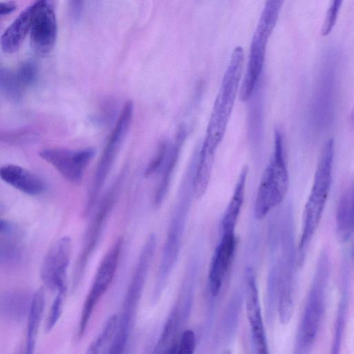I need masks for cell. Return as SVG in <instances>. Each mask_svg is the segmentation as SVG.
<instances>
[{
    "mask_svg": "<svg viewBox=\"0 0 354 354\" xmlns=\"http://www.w3.org/2000/svg\"><path fill=\"white\" fill-rule=\"evenodd\" d=\"M215 150L202 145L198 162L192 183L194 196L199 199L205 194L207 189L215 159Z\"/></svg>",
    "mask_w": 354,
    "mask_h": 354,
    "instance_id": "27",
    "label": "cell"
},
{
    "mask_svg": "<svg viewBox=\"0 0 354 354\" xmlns=\"http://www.w3.org/2000/svg\"><path fill=\"white\" fill-rule=\"evenodd\" d=\"M57 35V19L51 0H43L30 32L32 49L39 55L48 54L55 46Z\"/></svg>",
    "mask_w": 354,
    "mask_h": 354,
    "instance_id": "14",
    "label": "cell"
},
{
    "mask_svg": "<svg viewBox=\"0 0 354 354\" xmlns=\"http://www.w3.org/2000/svg\"><path fill=\"white\" fill-rule=\"evenodd\" d=\"M17 77L24 88L34 84L38 75L37 66L32 60H26L20 64L17 71Z\"/></svg>",
    "mask_w": 354,
    "mask_h": 354,
    "instance_id": "35",
    "label": "cell"
},
{
    "mask_svg": "<svg viewBox=\"0 0 354 354\" xmlns=\"http://www.w3.org/2000/svg\"><path fill=\"white\" fill-rule=\"evenodd\" d=\"M336 236L341 243L346 242L354 229L353 218V193L344 192L340 197L336 211Z\"/></svg>",
    "mask_w": 354,
    "mask_h": 354,
    "instance_id": "28",
    "label": "cell"
},
{
    "mask_svg": "<svg viewBox=\"0 0 354 354\" xmlns=\"http://www.w3.org/2000/svg\"><path fill=\"white\" fill-rule=\"evenodd\" d=\"M234 232H223L220 243L213 254L209 270V288L212 296H217L232 262L235 249Z\"/></svg>",
    "mask_w": 354,
    "mask_h": 354,
    "instance_id": "16",
    "label": "cell"
},
{
    "mask_svg": "<svg viewBox=\"0 0 354 354\" xmlns=\"http://www.w3.org/2000/svg\"><path fill=\"white\" fill-rule=\"evenodd\" d=\"M24 88L16 73L8 68H1L0 89L7 99L18 102L22 97Z\"/></svg>",
    "mask_w": 354,
    "mask_h": 354,
    "instance_id": "30",
    "label": "cell"
},
{
    "mask_svg": "<svg viewBox=\"0 0 354 354\" xmlns=\"http://www.w3.org/2000/svg\"><path fill=\"white\" fill-rule=\"evenodd\" d=\"M0 263L5 268L19 265L24 254V236L21 228L15 223L1 220Z\"/></svg>",
    "mask_w": 354,
    "mask_h": 354,
    "instance_id": "19",
    "label": "cell"
},
{
    "mask_svg": "<svg viewBox=\"0 0 354 354\" xmlns=\"http://www.w3.org/2000/svg\"><path fill=\"white\" fill-rule=\"evenodd\" d=\"M353 226H354V191L353 192Z\"/></svg>",
    "mask_w": 354,
    "mask_h": 354,
    "instance_id": "40",
    "label": "cell"
},
{
    "mask_svg": "<svg viewBox=\"0 0 354 354\" xmlns=\"http://www.w3.org/2000/svg\"><path fill=\"white\" fill-rule=\"evenodd\" d=\"M122 245V238L117 239L104 255L97 268L93 283L82 310L78 325V338L84 336L93 310L114 278Z\"/></svg>",
    "mask_w": 354,
    "mask_h": 354,
    "instance_id": "10",
    "label": "cell"
},
{
    "mask_svg": "<svg viewBox=\"0 0 354 354\" xmlns=\"http://www.w3.org/2000/svg\"><path fill=\"white\" fill-rule=\"evenodd\" d=\"M248 171V166L244 165L241 169L233 194L221 220L222 233L234 232L235 226L244 201Z\"/></svg>",
    "mask_w": 354,
    "mask_h": 354,
    "instance_id": "25",
    "label": "cell"
},
{
    "mask_svg": "<svg viewBox=\"0 0 354 354\" xmlns=\"http://www.w3.org/2000/svg\"><path fill=\"white\" fill-rule=\"evenodd\" d=\"M244 65V51L241 46L234 48L224 73L218 93L207 124L203 142L216 150L221 142L232 112Z\"/></svg>",
    "mask_w": 354,
    "mask_h": 354,
    "instance_id": "3",
    "label": "cell"
},
{
    "mask_svg": "<svg viewBox=\"0 0 354 354\" xmlns=\"http://www.w3.org/2000/svg\"><path fill=\"white\" fill-rule=\"evenodd\" d=\"M285 0H266L257 28L271 35Z\"/></svg>",
    "mask_w": 354,
    "mask_h": 354,
    "instance_id": "32",
    "label": "cell"
},
{
    "mask_svg": "<svg viewBox=\"0 0 354 354\" xmlns=\"http://www.w3.org/2000/svg\"><path fill=\"white\" fill-rule=\"evenodd\" d=\"M169 148L166 140H163L159 142L154 156L147 164L144 171L145 178L151 176L162 168L167 158Z\"/></svg>",
    "mask_w": 354,
    "mask_h": 354,
    "instance_id": "34",
    "label": "cell"
},
{
    "mask_svg": "<svg viewBox=\"0 0 354 354\" xmlns=\"http://www.w3.org/2000/svg\"><path fill=\"white\" fill-rule=\"evenodd\" d=\"M71 7L73 15L75 17H78L82 11V0H70Z\"/></svg>",
    "mask_w": 354,
    "mask_h": 354,
    "instance_id": "39",
    "label": "cell"
},
{
    "mask_svg": "<svg viewBox=\"0 0 354 354\" xmlns=\"http://www.w3.org/2000/svg\"><path fill=\"white\" fill-rule=\"evenodd\" d=\"M120 174L108 190L97 207L86 230L82 248L76 261L73 279V287L77 288L84 276L87 263L98 245L109 215L115 203L123 178Z\"/></svg>",
    "mask_w": 354,
    "mask_h": 354,
    "instance_id": "9",
    "label": "cell"
},
{
    "mask_svg": "<svg viewBox=\"0 0 354 354\" xmlns=\"http://www.w3.org/2000/svg\"><path fill=\"white\" fill-rule=\"evenodd\" d=\"M196 344V335L191 329H187L180 335L178 345V353L191 354L194 352Z\"/></svg>",
    "mask_w": 354,
    "mask_h": 354,
    "instance_id": "37",
    "label": "cell"
},
{
    "mask_svg": "<svg viewBox=\"0 0 354 354\" xmlns=\"http://www.w3.org/2000/svg\"><path fill=\"white\" fill-rule=\"evenodd\" d=\"M43 0H37L22 11L8 27L1 37V48L3 53L11 54L17 51L30 32L34 19Z\"/></svg>",
    "mask_w": 354,
    "mask_h": 354,
    "instance_id": "18",
    "label": "cell"
},
{
    "mask_svg": "<svg viewBox=\"0 0 354 354\" xmlns=\"http://www.w3.org/2000/svg\"><path fill=\"white\" fill-rule=\"evenodd\" d=\"M186 135V129L185 126L181 125L176 134L174 143L169 148L167 158L162 167V175L153 197V205L156 207H159L162 204L167 193L172 174L178 160L180 149Z\"/></svg>",
    "mask_w": 354,
    "mask_h": 354,
    "instance_id": "22",
    "label": "cell"
},
{
    "mask_svg": "<svg viewBox=\"0 0 354 354\" xmlns=\"http://www.w3.org/2000/svg\"><path fill=\"white\" fill-rule=\"evenodd\" d=\"M156 245V235L154 234H149L141 250L124 297L118 329L109 348L108 353H122L126 349L133 327L138 303L144 289Z\"/></svg>",
    "mask_w": 354,
    "mask_h": 354,
    "instance_id": "4",
    "label": "cell"
},
{
    "mask_svg": "<svg viewBox=\"0 0 354 354\" xmlns=\"http://www.w3.org/2000/svg\"><path fill=\"white\" fill-rule=\"evenodd\" d=\"M67 286L60 288L57 292L49 314L46 319V330L50 332L59 319L64 308L65 297L66 295Z\"/></svg>",
    "mask_w": 354,
    "mask_h": 354,
    "instance_id": "33",
    "label": "cell"
},
{
    "mask_svg": "<svg viewBox=\"0 0 354 354\" xmlns=\"http://www.w3.org/2000/svg\"><path fill=\"white\" fill-rule=\"evenodd\" d=\"M269 37L254 32L250 49L247 70L241 85L239 99L248 101L261 77Z\"/></svg>",
    "mask_w": 354,
    "mask_h": 354,
    "instance_id": "17",
    "label": "cell"
},
{
    "mask_svg": "<svg viewBox=\"0 0 354 354\" xmlns=\"http://www.w3.org/2000/svg\"><path fill=\"white\" fill-rule=\"evenodd\" d=\"M186 315L178 305H176L170 313L154 348L156 353H178L177 337L180 326Z\"/></svg>",
    "mask_w": 354,
    "mask_h": 354,
    "instance_id": "24",
    "label": "cell"
},
{
    "mask_svg": "<svg viewBox=\"0 0 354 354\" xmlns=\"http://www.w3.org/2000/svg\"><path fill=\"white\" fill-rule=\"evenodd\" d=\"M39 133L30 128H19L1 131L0 140L2 142L15 146L27 145L37 142Z\"/></svg>",
    "mask_w": 354,
    "mask_h": 354,
    "instance_id": "31",
    "label": "cell"
},
{
    "mask_svg": "<svg viewBox=\"0 0 354 354\" xmlns=\"http://www.w3.org/2000/svg\"><path fill=\"white\" fill-rule=\"evenodd\" d=\"M133 114V104L126 102L116 123L107 139L106 145L97 162L86 201L84 215L92 211L98 196L113 165L116 156L131 126Z\"/></svg>",
    "mask_w": 354,
    "mask_h": 354,
    "instance_id": "7",
    "label": "cell"
},
{
    "mask_svg": "<svg viewBox=\"0 0 354 354\" xmlns=\"http://www.w3.org/2000/svg\"><path fill=\"white\" fill-rule=\"evenodd\" d=\"M17 8V5L14 1L1 2L0 4V15L1 17L8 15L14 12Z\"/></svg>",
    "mask_w": 354,
    "mask_h": 354,
    "instance_id": "38",
    "label": "cell"
},
{
    "mask_svg": "<svg viewBox=\"0 0 354 354\" xmlns=\"http://www.w3.org/2000/svg\"><path fill=\"white\" fill-rule=\"evenodd\" d=\"M330 272V257L323 250L317 262L297 333L295 352L297 353H310L316 342L325 312Z\"/></svg>",
    "mask_w": 354,
    "mask_h": 354,
    "instance_id": "2",
    "label": "cell"
},
{
    "mask_svg": "<svg viewBox=\"0 0 354 354\" xmlns=\"http://www.w3.org/2000/svg\"><path fill=\"white\" fill-rule=\"evenodd\" d=\"M350 298V274L348 263L344 261L341 275L340 294L334 323L331 353H339L346 326Z\"/></svg>",
    "mask_w": 354,
    "mask_h": 354,
    "instance_id": "21",
    "label": "cell"
},
{
    "mask_svg": "<svg viewBox=\"0 0 354 354\" xmlns=\"http://www.w3.org/2000/svg\"><path fill=\"white\" fill-rule=\"evenodd\" d=\"M32 295L25 290H10L1 295L0 311L6 320L17 322L28 313Z\"/></svg>",
    "mask_w": 354,
    "mask_h": 354,
    "instance_id": "23",
    "label": "cell"
},
{
    "mask_svg": "<svg viewBox=\"0 0 354 354\" xmlns=\"http://www.w3.org/2000/svg\"><path fill=\"white\" fill-rule=\"evenodd\" d=\"M353 118H354V107H353Z\"/></svg>",
    "mask_w": 354,
    "mask_h": 354,
    "instance_id": "42",
    "label": "cell"
},
{
    "mask_svg": "<svg viewBox=\"0 0 354 354\" xmlns=\"http://www.w3.org/2000/svg\"><path fill=\"white\" fill-rule=\"evenodd\" d=\"M245 281L246 315L251 328L254 347L258 353H268L256 275L251 268L247 269Z\"/></svg>",
    "mask_w": 354,
    "mask_h": 354,
    "instance_id": "15",
    "label": "cell"
},
{
    "mask_svg": "<svg viewBox=\"0 0 354 354\" xmlns=\"http://www.w3.org/2000/svg\"><path fill=\"white\" fill-rule=\"evenodd\" d=\"M119 317L112 315L106 320L101 333L88 346L87 353H104V350L108 349L113 340L118 326Z\"/></svg>",
    "mask_w": 354,
    "mask_h": 354,
    "instance_id": "29",
    "label": "cell"
},
{
    "mask_svg": "<svg viewBox=\"0 0 354 354\" xmlns=\"http://www.w3.org/2000/svg\"><path fill=\"white\" fill-rule=\"evenodd\" d=\"M343 0H330L328 8L326 13L322 28L328 32L331 31L335 26L339 10L342 6Z\"/></svg>",
    "mask_w": 354,
    "mask_h": 354,
    "instance_id": "36",
    "label": "cell"
},
{
    "mask_svg": "<svg viewBox=\"0 0 354 354\" xmlns=\"http://www.w3.org/2000/svg\"><path fill=\"white\" fill-rule=\"evenodd\" d=\"M93 148L78 150L64 148H47L39 151V156L51 165L66 180L77 183L95 156Z\"/></svg>",
    "mask_w": 354,
    "mask_h": 354,
    "instance_id": "11",
    "label": "cell"
},
{
    "mask_svg": "<svg viewBox=\"0 0 354 354\" xmlns=\"http://www.w3.org/2000/svg\"><path fill=\"white\" fill-rule=\"evenodd\" d=\"M341 58L340 51L335 47L326 49L322 57L313 102V120L319 128L326 127L333 118Z\"/></svg>",
    "mask_w": 354,
    "mask_h": 354,
    "instance_id": "8",
    "label": "cell"
},
{
    "mask_svg": "<svg viewBox=\"0 0 354 354\" xmlns=\"http://www.w3.org/2000/svg\"><path fill=\"white\" fill-rule=\"evenodd\" d=\"M335 153L333 139L324 145L310 195L303 212L302 232L297 252V265L301 266L312 238L319 224L331 186Z\"/></svg>",
    "mask_w": 354,
    "mask_h": 354,
    "instance_id": "1",
    "label": "cell"
},
{
    "mask_svg": "<svg viewBox=\"0 0 354 354\" xmlns=\"http://www.w3.org/2000/svg\"><path fill=\"white\" fill-rule=\"evenodd\" d=\"M45 306V292L42 287L38 288L32 294L28 313L26 353L34 352L38 330L43 317Z\"/></svg>",
    "mask_w": 354,
    "mask_h": 354,
    "instance_id": "26",
    "label": "cell"
},
{
    "mask_svg": "<svg viewBox=\"0 0 354 354\" xmlns=\"http://www.w3.org/2000/svg\"><path fill=\"white\" fill-rule=\"evenodd\" d=\"M71 250V239L64 236L59 239L46 254L41 266L40 277L50 290L57 291L66 286V271Z\"/></svg>",
    "mask_w": 354,
    "mask_h": 354,
    "instance_id": "12",
    "label": "cell"
},
{
    "mask_svg": "<svg viewBox=\"0 0 354 354\" xmlns=\"http://www.w3.org/2000/svg\"><path fill=\"white\" fill-rule=\"evenodd\" d=\"M0 176L10 186L28 195H39L45 189V185L38 176L18 165L1 167Z\"/></svg>",
    "mask_w": 354,
    "mask_h": 354,
    "instance_id": "20",
    "label": "cell"
},
{
    "mask_svg": "<svg viewBox=\"0 0 354 354\" xmlns=\"http://www.w3.org/2000/svg\"><path fill=\"white\" fill-rule=\"evenodd\" d=\"M352 254H353V261H354V244H353V246Z\"/></svg>",
    "mask_w": 354,
    "mask_h": 354,
    "instance_id": "41",
    "label": "cell"
},
{
    "mask_svg": "<svg viewBox=\"0 0 354 354\" xmlns=\"http://www.w3.org/2000/svg\"><path fill=\"white\" fill-rule=\"evenodd\" d=\"M281 255L277 259L279 273L277 310L280 322L287 324L292 315L294 307V279L297 264L294 243L292 212L287 206L281 217L279 234Z\"/></svg>",
    "mask_w": 354,
    "mask_h": 354,
    "instance_id": "6",
    "label": "cell"
},
{
    "mask_svg": "<svg viewBox=\"0 0 354 354\" xmlns=\"http://www.w3.org/2000/svg\"><path fill=\"white\" fill-rule=\"evenodd\" d=\"M185 210L178 208L170 222L153 291L156 296L161 295L178 258L185 226Z\"/></svg>",
    "mask_w": 354,
    "mask_h": 354,
    "instance_id": "13",
    "label": "cell"
},
{
    "mask_svg": "<svg viewBox=\"0 0 354 354\" xmlns=\"http://www.w3.org/2000/svg\"><path fill=\"white\" fill-rule=\"evenodd\" d=\"M289 186L283 138L281 129H274L273 152L265 169L257 190L254 216L261 219L285 198Z\"/></svg>",
    "mask_w": 354,
    "mask_h": 354,
    "instance_id": "5",
    "label": "cell"
}]
</instances>
